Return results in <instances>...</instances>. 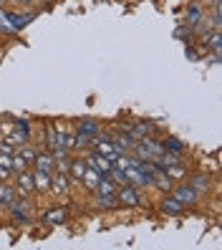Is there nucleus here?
Returning a JSON list of instances; mask_svg holds the SVG:
<instances>
[{
	"label": "nucleus",
	"instance_id": "obj_16",
	"mask_svg": "<svg viewBox=\"0 0 222 250\" xmlns=\"http://www.w3.org/2000/svg\"><path fill=\"white\" fill-rule=\"evenodd\" d=\"M13 200H16V192H13V187L0 185V205H13Z\"/></svg>",
	"mask_w": 222,
	"mask_h": 250
},
{
	"label": "nucleus",
	"instance_id": "obj_28",
	"mask_svg": "<svg viewBox=\"0 0 222 250\" xmlns=\"http://www.w3.org/2000/svg\"><path fill=\"white\" fill-rule=\"evenodd\" d=\"M18 3H31V0H18Z\"/></svg>",
	"mask_w": 222,
	"mask_h": 250
},
{
	"label": "nucleus",
	"instance_id": "obj_14",
	"mask_svg": "<svg viewBox=\"0 0 222 250\" xmlns=\"http://www.w3.org/2000/svg\"><path fill=\"white\" fill-rule=\"evenodd\" d=\"M116 146H119V152H124V149H131V146H137V139H134V137H131L129 131H126V134H121L119 139H116Z\"/></svg>",
	"mask_w": 222,
	"mask_h": 250
},
{
	"label": "nucleus",
	"instance_id": "obj_13",
	"mask_svg": "<svg viewBox=\"0 0 222 250\" xmlns=\"http://www.w3.org/2000/svg\"><path fill=\"white\" fill-rule=\"evenodd\" d=\"M83 172H86V165H83V159H73V162H71V180H79V182H81Z\"/></svg>",
	"mask_w": 222,
	"mask_h": 250
},
{
	"label": "nucleus",
	"instance_id": "obj_15",
	"mask_svg": "<svg viewBox=\"0 0 222 250\" xmlns=\"http://www.w3.org/2000/svg\"><path fill=\"white\" fill-rule=\"evenodd\" d=\"M0 33H16V28H13L10 18H8V10L0 8Z\"/></svg>",
	"mask_w": 222,
	"mask_h": 250
},
{
	"label": "nucleus",
	"instance_id": "obj_3",
	"mask_svg": "<svg viewBox=\"0 0 222 250\" xmlns=\"http://www.w3.org/2000/svg\"><path fill=\"white\" fill-rule=\"evenodd\" d=\"M116 200H119L121 205H126V208H137V205L141 202V200H139V192H137L131 185H124L119 192H116Z\"/></svg>",
	"mask_w": 222,
	"mask_h": 250
},
{
	"label": "nucleus",
	"instance_id": "obj_6",
	"mask_svg": "<svg viewBox=\"0 0 222 250\" xmlns=\"http://www.w3.org/2000/svg\"><path fill=\"white\" fill-rule=\"evenodd\" d=\"M33 187H36V189H51V172L36 169V174H33Z\"/></svg>",
	"mask_w": 222,
	"mask_h": 250
},
{
	"label": "nucleus",
	"instance_id": "obj_22",
	"mask_svg": "<svg viewBox=\"0 0 222 250\" xmlns=\"http://www.w3.org/2000/svg\"><path fill=\"white\" fill-rule=\"evenodd\" d=\"M13 167H16L18 172H25V167H28V162H25V159H23V157L18 154V157H13Z\"/></svg>",
	"mask_w": 222,
	"mask_h": 250
},
{
	"label": "nucleus",
	"instance_id": "obj_29",
	"mask_svg": "<svg viewBox=\"0 0 222 250\" xmlns=\"http://www.w3.org/2000/svg\"><path fill=\"white\" fill-rule=\"evenodd\" d=\"M0 5H3V0H0Z\"/></svg>",
	"mask_w": 222,
	"mask_h": 250
},
{
	"label": "nucleus",
	"instance_id": "obj_19",
	"mask_svg": "<svg viewBox=\"0 0 222 250\" xmlns=\"http://www.w3.org/2000/svg\"><path fill=\"white\" fill-rule=\"evenodd\" d=\"M18 187L23 189V192H31V189H36V187H33V177H31V174H25V172H20V177H18Z\"/></svg>",
	"mask_w": 222,
	"mask_h": 250
},
{
	"label": "nucleus",
	"instance_id": "obj_24",
	"mask_svg": "<svg viewBox=\"0 0 222 250\" xmlns=\"http://www.w3.org/2000/svg\"><path fill=\"white\" fill-rule=\"evenodd\" d=\"M20 157H23L25 162H33V159H36V152H33V149H28V146H25V149H20Z\"/></svg>",
	"mask_w": 222,
	"mask_h": 250
},
{
	"label": "nucleus",
	"instance_id": "obj_21",
	"mask_svg": "<svg viewBox=\"0 0 222 250\" xmlns=\"http://www.w3.org/2000/svg\"><path fill=\"white\" fill-rule=\"evenodd\" d=\"M101 208H116V195H99Z\"/></svg>",
	"mask_w": 222,
	"mask_h": 250
},
{
	"label": "nucleus",
	"instance_id": "obj_2",
	"mask_svg": "<svg viewBox=\"0 0 222 250\" xmlns=\"http://www.w3.org/2000/svg\"><path fill=\"white\" fill-rule=\"evenodd\" d=\"M86 167L96 169L99 174H109L111 167H114V159H111V157H103V154H99V152H94L91 157L86 159Z\"/></svg>",
	"mask_w": 222,
	"mask_h": 250
},
{
	"label": "nucleus",
	"instance_id": "obj_7",
	"mask_svg": "<svg viewBox=\"0 0 222 250\" xmlns=\"http://www.w3.org/2000/svg\"><path fill=\"white\" fill-rule=\"evenodd\" d=\"M36 169H43V172H53V165H56V159L51 154H36Z\"/></svg>",
	"mask_w": 222,
	"mask_h": 250
},
{
	"label": "nucleus",
	"instance_id": "obj_5",
	"mask_svg": "<svg viewBox=\"0 0 222 250\" xmlns=\"http://www.w3.org/2000/svg\"><path fill=\"white\" fill-rule=\"evenodd\" d=\"M8 18H10L13 28H16V31H20V28H25L28 23L33 21V13H8Z\"/></svg>",
	"mask_w": 222,
	"mask_h": 250
},
{
	"label": "nucleus",
	"instance_id": "obj_20",
	"mask_svg": "<svg viewBox=\"0 0 222 250\" xmlns=\"http://www.w3.org/2000/svg\"><path fill=\"white\" fill-rule=\"evenodd\" d=\"M161 146H164V152H177V154H182V152H184V144H182V142H177V139H167Z\"/></svg>",
	"mask_w": 222,
	"mask_h": 250
},
{
	"label": "nucleus",
	"instance_id": "obj_12",
	"mask_svg": "<svg viewBox=\"0 0 222 250\" xmlns=\"http://www.w3.org/2000/svg\"><path fill=\"white\" fill-rule=\"evenodd\" d=\"M99 180H101V174H99L96 169H91V167H86V172H83V177H81V182H83L86 187H91V189H94Z\"/></svg>",
	"mask_w": 222,
	"mask_h": 250
},
{
	"label": "nucleus",
	"instance_id": "obj_9",
	"mask_svg": "<svg viewBox=\"0 0 222 250\" xmlns=\"http://www.w3.org/2000/svg\"><path fill=\"white\" fill-rule=\"evenodd\" d=\"M189 187L195 189V192H200V195H202L204 189L210 187V177H207V174H195V177L189 180Z\"/></svg>",
	"mask_w": 222,
	"mask_h": 250
},
{
	"label": "nucleus",
	"instance_id": "obj_8",
	"mask_svg": "<svg viewBox=\"0 0 222 250\" xmlns=\"http://www.w3.org/2000/svg\"><path fill=\"white\" fill-rule=\"evenodd\" d=\"M161 212H167V215H180L184 212V208L180 202H177L174 197H167V200H161Z\"/></svg>",
	"mask_w": 222,
	"mask_h": 250
},
{
	"label": "nucleus",
	"instance_id": "obj_17",
	"mask_svg": "<svg viewBox=\"0 0 222 250\" xmlns=\"http://www.w3.org/2000/svg\"><path fill=\"white\" fill-rule=\"evenodd\" d=\"M202 21V8L200 5H189V10H187V23L189 25H197Z\"/></svg>",
	"mask_w": 222,
	"mask_h": 250
},
{
	"label": "nucleus",
	"instance_id": "obj_26",
	"mask_svg": "<svg viewBox=\"0 0 222 250\" xmlns=\"http://www.w3.org/2000/svg\"><path fill=\"white\" fill-rule=\"evenodd\" d=\"M8 177H10V169H8V167H3V165H0V180L5 182Z\"/></svg>",
	"mask_w": 222,
	"mask_h": 250
},
{
	"label": "nucleus",
	"instance_id": "obj_25",
	"mask_svg": "<svg viewBox=\"0 0 222 250\" xmlns=\"http://www.w3.org/2000/svg\"><path fill=\"white\" fill-rule=\"evenodd\" d=\"M210 46L215 48V53H220V33H212V38H210Z\"/></svg>",
	"mask_w": 222,
	"mask_h": 250
},
{
	"label": "nucleus",
	"instance_id": "obj_4",
	"mask_svg": "<svg viewBox=\"0 0 222 250\" xmlns=\"http://www.w3.org/2000/svg\"><path fill=\"white\" fill-rule=\"evenodd\" d=\"M94 152H99V154H103V157H116V154H121L119 152V146L116 144H111V142H106V139H101L99 134L94 137Z\"/></svg>",
	"mask_w": 222,
	"mask_h": 250
},
{
	"label": "nucleus",
	"instance_id": "obj_27",
	"mask_svg": "<svg viewBox=\"0 0 222 250\" xmlns=\"http://www.w3.org/2000/svg\"><path fill=\"white\" fill-rule=\"evenodd\" d=\"M18 129H23L25 134H28V131H31V126H28V122H25V119H18Z\"/></svg>",
	"mask_w": 222,
	"mask_h": 250
},
{
	"label": "nucleus",
	"instance_id": "obj_1",
	"mask_svg": "<svg viewBox=\"0 0 222 250\" xmlns=\"http://www.w3.org/2000/svg\"><path fill=\"white\" fill-rule=\"evenodd\" d=\"M172 197L182 205V208H192V205H197L200 202V192H195L189 185H180V187H174V192Z\"/></svg>",
	"mask_w": 222,
	"mask_h": 250
},
{
	"label": "nucleus",
	"instance_id": "obj_23",
	"mask_svg": "<svg viewBox=\"0 0 222 250\" xmlns=\"http://www.w3.org/2000/svg\"><path fill=\"white\" fill-rule=\"evenodd\" d=\"M0 165L13 169V154H5V152H0Z\"/></svg>",
	"mask_w": 222,
	"mask_h": 250
},
{
	"label": "nucleus",
	"instance_id": "obj_18",
	"mask_svg": "<svg viewBox=\"0 0 222 250\" xmlns=\"http://www.w3.org/2000/svg\"><path fill=\"white\" fill-rule=\"evenodd\" d=\"M46 220L51 225H61V223H66V210H51L46 215Z\"/></svg>",
	"mask_w": 222,
	"mask_h": 250
},
{
	"label": "nucleus",
	"instance_id": "obj_10",
	"mask_svg": "<svg viewBox=\"0 0 222 250\" xmlns=\"http://www.w3.org/2000/svg\"><path fill=\"white\" fill-rule=\"evenodd\" d=\"M51 187H53V192H56V195H63L66 189H68V177H66L63 172L58 174V177H51Z\"/></svg>",
	"mask_w": 222,
	"mask_h": 250
},
{
	"label": "nucleus",
	"instance_id": "obj_11",
	"mask_svg": "<svg viewBox=\"0 0 222 250\" xmlns=\"http://www.w3.org/2000/svg\"><path fill=\"white\" fill-rule=\"evenodd\" d=\"M79 134H81V137H96V134H99V124L91 122V119L81 122V124H79Z\"/></svg>",
	"mask_w": 222,
	"mask_h": 250
}]
</instances>
